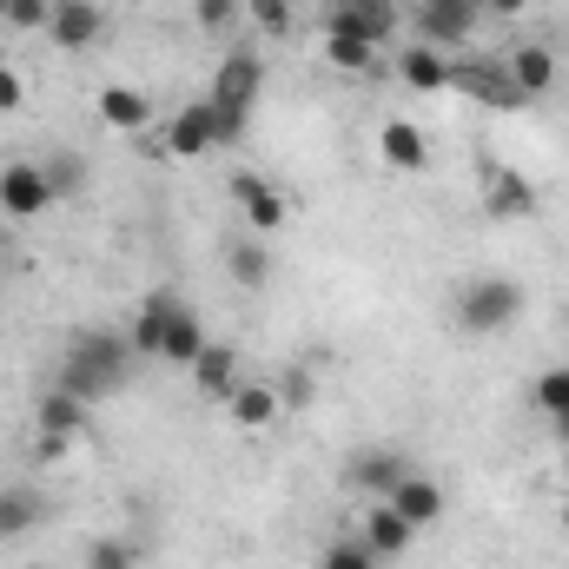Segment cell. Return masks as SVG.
Here are the masks:
<instances>
[{
  "label": "cell",
  "mask_w": 569,
  "mask_h": 569,
  "mask_svg": "<svg viewBox=\"0 0 569 569\" xmlns=\"http://www.w3.org/2000/svg\"><path fill=\"white\" fill-rule=\"evenodd\" d=\"M33 418H40V437H80V430H87V398H73V391L53 385Z\"/></svg>",
  "instance_id": "cell-22"
},
{
  "label": "cell",
  "mask_w": 569,
  "mask_h": 569,
  "mask_svg": "<svg viewBox=\"0 0 569 569\" xmlns=\"http://www.w3.org/2000/svg\"><path fill=\"white\" fill-rule=\"evenodd\" d=\"M87 569H140V543H127V537H93V543H87Z\"/></svg>",
  "instance_id": "cell-28"
},
{
  "label": "cell",
  "mask_w": 569,
  "mask_h": 569,
  "mask_svg": "<svg viewBox=\"0 0 569 569\" xmlns=\"http://www.w3.org/2000/svg\"><path fill=\"white\" fill-rule=\"evenodd\" d=\"M246 13H252L266 33H291V20H298V7H291V0H246Z\"/></svg>",
  "instance_id": "cell-32"
},
{
  "label": "cell",
  "mask_w": 569,
  "mask_h": 569,
  "mask_svg": "<svg viewBox=\"0 0 569 569\" xmlns=\"http://www.w3.org/2000/svg\"><path fill=\"white\" fill-rule=\"evenodd\" d=\"M378 152H385L391 172H425V159H430L425 133H418L411 120H385V127H378Z\"/></svg>",
  "instance_id": "cell-18"
},
{
  "label": "cell",
  "mask_w": 569,
  "mask_h": 569,
  "mask_svg": "<svg viewBox=\"0 0 569 569\" xmlns=\"http://www.w3.org/2000/svg\"><path fill=\"white\" fill-rule=\"evenodd\" d=\"M7 20L20 27V33H47V20H53V0H7Z\"/></svg>",
  "instance_id": "cell-34"
},
{
  "label": "cell",
  "mask_w": 569,
  "mask_h": 569,
  "mask_svg": "<svg viewBox=\"0 0 569 569\" xmlns=\"http://www.w3.org/2000/svg\"><path fill=\"white\" fill-rule=\"evenodd\" d=\"M166 152H172V159H199V152H212V113H206V100L186 107V113L166 127Z\"/></svg>",
  "instance_id": "cell-21"
},
{
  "label": "cell",
  "mask_w": 569,
  "mask_h": 569,
  "mask_svg": "<svg viewBox=\"0 0 569 569\" xmlns=\"http://www.w3.org/2000/svg\"><path fill=\"white\" fill-rule=\"evenodd\" d=\"M47 33H53V47L80 53V47H93V40L107 33V13H100L93 0H53V20H47Z\"/></svg>",
  "instance_id": "cell-9"
},
{
  "label": "cell",
  "mask_w": 569,
  "mask_h": 569,
  "mask_svg": "<svg viewBox=\"0 0 569 569\" xmlns=\"http://www.w3.org/2000/svg\"><path fill=\"white\" fill-rule=\"evenodd\" d=\"M503 67H510V80H517V93H523V100H537V93H550V87H557V53H550V47H517Z\"/></svg>",
  "instance_id": "cell-20"
},
{
  "label": "cell",
  "mask_w": 569,
  "mask_h": 569,
  "mask_svg": "<svg viewBox=\"0 0 569 569\" xmlns=\"http://www.w3.org/2000/svg\"><path fill=\"white\" fill-rule=\"evenodd\" d=\"M100 120L120 127V133H140V127H152V100H146L140 87H107L100 93Z\"/></svg>",
  "instance_id": "cell-23"
},
{
  "label": "cell",
  "mask_w": 569,
  "mask_h": 569,
  "mask_svg": "<svg viewBox=\"0 0 569 569\" xmlns=\"http://www.w3.org/2000/svg\"><path fill=\"white\" fill-rule=\"evenodd\" d=\"M477 20H483V13H470V7H418V40L457 53V47L477 33Z\"/></svg>",
  "instance_id": "cell-13"
},
{
  "label": "cell",
  "mask_w": 569,
  "mask_h": 569,
  "mask_svg": "<svg viewBox=\"0 0 569 569\" xmlns=\"http://www.w3.org/2000/svg\"><path fill=\"white\" fill-rule=\"evenodd\" d=\"M20 107H27V87H20V73L0 60V113H20Z\"/></svg>",
  "instance_id": "cell-36"
},
{
  "label": "cell",
  "mask_w": 569,
  "mask_h": 569,
  "mask_svg": "<svg viewBox=\"0 0 569 569\" xmlns=\"http://www.w3.org/2000/svg\"><path fill=\"white\" fill-rule=\"evenodd\" d=\"M358 537H365V550H371L378 563H391V557H405V550L418 543V530H411L391 503H371V510H365V523H358Z\"/></svg>",
  "instance_id": "cell-11"
},
{
  "label": "cell",
  "mask_w": 569,
  "mask_h": 569,
  "mask_svg": "<svg viewBox=\"0 0 569 569\" xmlns=\"http://www.w3.org/2000/svg\"><path fill=\"white\" fill-rule=\"evenodd\" d=\"M206 113H212V146H232L246 133V107H226V100H206Z\"/></svg>",
  "instance_id": "cell-30"
},
{
  "label": "cell",
  "mask_w": 569,
  "mask_h": 569,
  "mask_svg": "<svg viewBox=\"0 0 569 569\" xmlns=\"http://www.w3.org/2000/svg\"><path fill=\"white\" fill-rule=\"evenodd\" d=\"M450 87L470 93V100H483V107H523V93H517V80H510L503 60H463V67H450Z\"/></svg>",
  "instance_id": "cell-5"
},
{
  "label": "cell",
  "mask_w": 569,
  "mask_h": 569,
  "mask_svg": "<svg viewBox=\"0 0 569 569\" xmlns=\"http://www.w3.org/2000/svg\"><path fill=\"white\" fill-rule=\"evenodd\" d=\"M80 179H87V159H67V152L47 159V186H53V199H60V192H80Z\"/></svg>",
  "instance_id": "cell-33"
},
{
  "label": "cell",
  "mask_w": 569,
  "mask_h": 569,
  "mask_svg": "<svg viewBox=\"0 0 569 569\" xmlns=\"http://www.w3.org/2000/svg\"><path fill=\"white\" fill-rule=\"evenodd\" d=\"M192 385H199V398L226 405V398L239 391V358H232V345H206V351L192 358Z\"/></svg>",
  "instance_id": "cell-14"
},
{
  "label": "cell",
  "mask_w": 569,
  "mask_h": 569,
  "mask_svg": "<svg viewBox=\"0 0 569 569\" xmlns=\"http://www.w3.org/2000/svg\"><path fill=\"white\" fill-rule=\"evenodd\" d=\"M246 0H192V20L206 27V33H226L232 27V13H239Z\"/></svg>",
  "instance_id": "cell-35"
},
{
  "label": "cell",
  "mask_w": 569,
  "mask_h": 569,
  "mask_svg": "<svg viewBox=\"0 0 569 569\" xmlns=\"http://www.w3.org/2000/svg\"><path fill=\"white\" fill-rule=\"evenodd\" d=\"M226 272H232L239 291H266L272 259H266V246H259V239H232V246H226Z\"/></svg>",
  "instance_id": "cell-25"
},
{
  "label": "cell",
  "mask_w": 569,
  "mask_h": 569,
  "mask_svg": "<svg viewBox=\"0 0 569 569\" xmlns=\"http://www.w3.org/2000/svg\"><path fill=\"white\" fill-rule=\"evenodd\" d=\"M212 338H206V325H199V311L192 305H172V318H166V345H159V358L166 365H186L192 371V358L206 351Z\"/></svg>",
  "instance_id": "cell-17"
},
{
  "label": "cell",
  "mask_w": 569,
  "mask_h": 569,
  "mask_svg": "<svg viewBox=\"0 0 569 569\" xmlns=\"http://www.w3.org/2000/svg\"><path fill=\"white\" fill-rule=\"evenodd\" d=\"M483 212H490V219H530V212H537V186H530L517 166H497V172L483 179Z\"/></svg>",
  "instance_id": "cell-10"
},
{
  "label": "cell",
  "mask_w": 569,
  "mask_h": 569,
  "mask_svg": "<svg viewBox=\"0 0 569 569\" xmlns=\"http://www.w3.org/2000/svg\"><path fill=\"white\" fill-rule=\"evenodd\" d=\"M33 530H40V497L20 490V483H7V490H0V543H20V537H33Z\"/></svg>",
  "instance_id": "cell-24"
},
{
  "label": "cell",
  "mask_w": 569,
  "mask_h": 569,
  "mask_svg": "<svg viewBox=\"0 0 569 569\" xmlns=\"http://www.w3.org/2000/svg\"><path fill=\"white\" fill-rule=\"evenodd\" d=\"M563 523H569V510H563Z\"/></svg>",
  "instance_id": "cell-40"
},
{
  "label": "cell",
  "mask_w": 569,
  "mask_h": 569,
  "mask_svg": "<svg viewBox=\"0 0 569 569\" xmlns=\"http://www.w3.org/2000/svg\"><path fill=\"white\" fill-rule=\"evenodd\" d=\"M127 365H133V345L127 331H73L67 338V358H60V391L100 405L127 385Z\"/></svg>",
  "instance_id": "cell-1"
},
{
  "label": "cell",
  "mask_w": 569,
  "mask_h": 569,
  "mask_svg": "<svg viewBox=\"0 0 569 569\" xmlns=\"http://www.w3.org/2000/svg\"><path fill=\"white\" fill-rule=\"evenodd\" d=\"M232 199H239V212H246L252 232H279L284 226V199L259 179V172H232Z\"/></svg>",
  "instance_id": "cell-12"
},
{
  "label": "cell",
  "mask_w": 569,
  "mask_h": 569,
  "mask_svg": "<svg viewBox=\"0 0 569 569\" xmlns=\"http://www.w3.org/2000/svg\"><path fill=\"white\" fill-rule=\"evenodd\" d=\"M450 67H457V60H450L443 47H425V40L398 53V80L418 87V93H443V87H450Z\"/></svg>",
  "instance_id": "cell-15"
},
{
  "label": "cell",
  "mask_w": 569,
  "mask_h": 569,
  "mask_svg": "<svg viewBox=\"0 0 569 569\" xmlns=\"http://www.w3.org/2000/svg\"><path fill=\"white\" fill-rule=\"evenodd\" d=\"M530 398H537V411H543V418H563V411H569V365H550V371L530 385Z\"/></svg>",
  "instance_id": "cell-27"
},
{
  "label": "cell",
  "mask_w": 569,
  "mask_h": 569,
  "mask_svg": "<svg viewBox=\"0 0 569 569\" xmlns=\"http://www.w3.org/2000/svg\"><path fill=\"white\" fill-rule=\"evenodd\" d=\"M172 305H179V291H152V298H146L140 311H133V325H127V345H133V358H159Z\"/></svg>",
  "instance_id": "cell-16"
},
{
  "label": "cell",
  "mask_w": 569,
  "mask_h": 569,
  "mask_svg": "<svg viewBox=\"0 0 569 569\" xmlns=\"http://www.w3.org/2000/svg\"><path fill=\"white\" fill-rule=\"evenodd\" d=\"M523 7H530V0H483V13H497V20H517Z\"/></svg>",
  "instance_id": "cell-37"
},
{
  "label": "cell",
  "mask_w": 569,
  "mask_h": 569,
  "mask_svg": "<svg viewBox=\"0 0 569 569\" xmlns=\"http://www.w3.org/2000/svg\"><path fill=\"white\" fill-rule=\"evenodd\" d=\"M259 87H266V67H259V53H246V47H232V53L219 60V80H212V100H226V107H246V113H252V100H259Z\"/></svg>",
  "instance_id": "cell-8"
},
{
  "label": "cell",
  "mask_w": 569,
  "mask_h": 569,
  "mask_svg": "<svg viewBox=\"0 0 569 569\" xmlns=\"http://www.w3.org/2000/svg\"><path fill=\"white\" fill-rule=\"evenodd\" d=\"M405 477H411L405 443H365V450H351V463H345V483H351L358 497H378V503H385Z\"/></svg>",
  "instance_id": "cell-3"
},
{
  "label": "cell",
  "mask_w": 569,
  "mask_h": 569,
  "mask_svg": "<svg viewBox=\"0 0 569 569\" xmlns=\"http://www.w3.org/2000/svg\"><path fill=\"white\" fill-rule=\"evenodd\" d=\"M418 7H470V13H483V0H418Z\"/></svg>",
  "instance_id": "cell-38"
},
{
  "label": "cell",
  "mask_w": 569,
  "mask_h": 569,
  "mask_svg": "<svg viewBox=\"0 0 569 569\" xmlns=\"http://www.w3.org/2000/svg\"><path fill=\"white\" fill-rule=\"evenodd\" d=\"M47 206H53L47 166H20V159H13V166L0 172V212H7V219H40Z\"/></svg>",
  "instance_id": "cell-6"
},
{
  "label": "cell",
  "mask_w": 569,
  "mask_h": 569,
  "mask_svg": "<svg viewBox=\"0 0 569 569\" xmlns=\"http://www.w3.org/2000/svg\"><path fill=\"white\" fill-rule=\"evenodd\" d=\"M517 311H523V284L503 279V272H477V279L457 284V325H463L470 338H497V331H510Z\"/></svg>",
  "instance_id": "cell-2"
},
{
  "label": "cell",
  "mask_w": 569,
  "mask_h": 569,
  "mask_svg": "<svg viewBox=\"0 0 569 569\" xmlns=\"http://www.w3.org/2000/svg\"><path fill=\"white\" fill-rule=\"evenodd\" d=\"M318 569H378V557L365 550V537H338V543H325Z\"/></svg>",
  "instance_id": "cell-29"
},
{
  "label": "cell",
  "mask_w": 569,
  "mask_h": 569,
  "mask_svg": "<svg viewBox=\"0 0 569 569\" xmlns=\"http://www.w3.org/2000/svg\"><path fill=\"white\" fill-rule=\"evenodd\" d=\"M385 503H391V510H398L411 530H430V523H443V510H450L443 483H437V477H425V470H411V477H405V483H398Z\"/></svg>",
  "instance_id": "cell-7"
},
{
  "label": "cell",
  "mask_w": 569,
  "mask_h": 569,
  "mask_svg": "<svg viewBox=\"0 0 569 569\" xmlns=\"http://www.w3.org/2000/svg\"><path fill=\"white\" fill-rule=\"evenodd\" d=\"M325 60L338 73H371L378 67V47L371 40H345V33H325Z\"/></svg>",
  "instance_id": "cell-26"
},
{
  "label": "cell",
  "mask_w": 569,
  "mask_h": 569,
  "mask_svg": "<svg viewBox=\"0 0 569 569\" xmlns=\"http://www.w3.org/2000/svg\"><path fill=\"white\" fill-rule=\"evenodd\" d=\"M0 20H7V0H0Z\"/></svg>",
  "instance_id": "cell-39"
},
{
  "label": "cell",
  "mask_w": 569,
  "mask_h": 569,
  "mask_svg": "<svg viewBox=\"0 0 569 569\" xmlns=\"http://www.w3.org/2000/svg\"><path fill=\"white\" fill-rule=\"evenodd\" d=\"M311 398H318V385H311V371H305V365H291V371L279 378V405H284V411H305Z\"/></svg>",
  "instance_id": "cell-31"
},
{
  "label": "cell",
  "mask_w": 569,
  "mask_h": 569,
  "mask_svg": "<svg viewBox=\"0 0 569 569\" xmlns=\"http://www.w3.org/2000/svg\"><path fill=\"white\" fill-rule=\"evenodd\" d=\"M279 411H284V405H279V385H239V391L226 398V418H232L239 430H266Z\"/></svg>",
  "instance_id": "cell-19"
},
{
  "label": "cell",
  "mask_w": 569,
  "mask_h": 569,
  "mask_svg": "<svg viewBox=\"0 0 569 569\" xmlns=\"http://www.w3.org/2000/svg\"><path fill=\"white\" fill-rule=\"evenodd\" d=\"M325 33L385 47V40L398 33V7H391V0H325Z\"/></svg>",
  "instance_id": "cell-4"
}]
</instances>
